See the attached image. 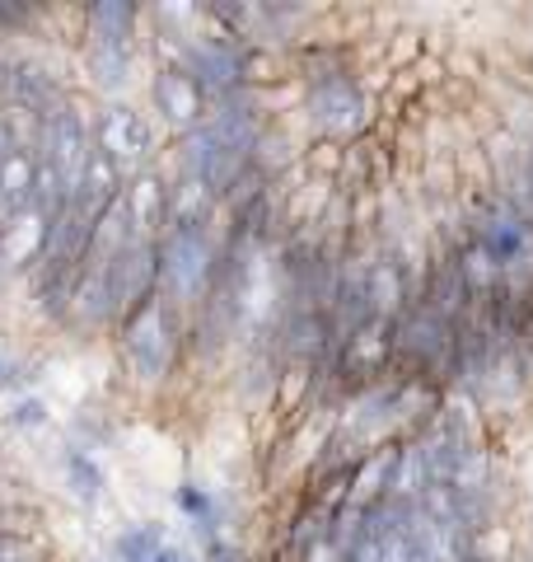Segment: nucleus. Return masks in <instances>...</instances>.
Instances as JSON below:
<instances>
[{
	"instance_id": "f257e3e1",
	"label": "nucleus",
	"mask_w": 533,
	"mask_h": 562,
	"mask_svg": "<svg viewBox=\"0 0 533 562\" xmlns=\"http://www.w3.org/2000/svg\"><path fill=\"white\" fill-rule=\"evenodd\" d=\"M220 254L211 239V225H169L159 239V295L178 305H197L216 286Z\"/></svg>"
},
{
	"instance_id": "f03ea898",
	"label": "nucleus",
	"mask_w": 533,
	"mask_h": 562,
	"mask_svg": "<svg viewBox=\"0 0 533 562\" xmlns=\"http://www.w3.org/2000/svg\"><path fill=\"white\" fill-rule=\"evenodd\" d=\"M94 150H99V136L89 132L84 109L76 99L57 103V109L38 122V155H43V165L57 169V179L66 183L70 198L80 192L84 169H89V160H94Z\"/></svg>"
},
{
	"instance_id": "7ed1b4c3",
	"label": "nucleus",
	"mask_w": 533,
	"mask_h": 562,
	"mask_svg": "<svg viewBox=\"0 0 533 562\" xmlns=\"http://www.w3.org/2000/svg\"><path fill=\"white\" fill-rule=\"evenodd\" d=\"M178 351V338H173V310L169 301L159 295V301H150L146 310H136L127 324H122V357H127V366L140 375V380H159L169 371Z\"/></svg>"
},
{
	"instance_id": "20e7f679",
	"label": "nucleus",
	"mask_w": 533,
	"mask_h": 562,
	"mask_svg": "<svg viewBox=\"0 0 533 562\" xmlns=\"http://www.w3.org/2000/svg\"><path fill=\"white\" fill-rule=\"evenodd\" d=\"M109 272H113V295H117V319L127 324L136 310L159 301V239H136Z\"/></svg>"
},
{
	"instance_id": "39448f33",
	"label": "nucleus",
	"mask_w": 533,
	"mask_h": 562,
	"mask_svg": "<svg viewBox=\"0 0 533 562\" xmlns=\"http://www.w3.org/2000/svg\"><path fill=\"white\" fill-rule=\"evenodd\" d=\"M150 127H146V117H140L132 103H103L99 109V150L109 155V160L117 169H136V165H146V155H150Z\"/></svg>"
},
{
	"instance_id": "423d86ee",
	"label": "nucleus",
	"mask_w": 533,
	"mask_h": 562,
	"mask_svg": "<svg viewBox=\"0 0 533 562\" xmlns=\"http://www.w3.org/2000/svg\"><path fill=\"white\" fill-rule=\"evenodd\" d=\"M529 216L520 206H510V202H496L487 216H483V225H477V239H473V249L487 258V268L501 277L514 258H520L524 249H529Z\"/></svg>"
},
{
	"instance_id": "0eeeda50",
	"label": "nucleus",
	"mask_w": 533,
	"mask_h": 562,
	"mask_svg": "<svg viewBox=\"0 0 533 562\" xmlns=\"http://www.w3.org/2000/svg\"><path fill=\"white\" fill-rule=\"evenodd\" d=\"M150 99L169 122H178V127H188V132L197 127V122H206V85L192 76L183 61H169L155 70Z\"/></svg>"
},
{
	"instance_id": "6e6552de",
	"label": "nucleus",
	"mask_w": 533,
	"mask_h": 562,
	"mask_svg": "<svg viewBox=\"0 0 533 562\" xmlns=\"http://www.w3.org/2000/svg\"><path fill=\"white\" fill-rule=\"evenodd\" d=\"M183 66L197 76L206 90H216L220 99H235V90L248 76V57L229 38H197L183 47Z\"/></svg>"
},
{
	"instance_id": "1a4fd4ad",
	"label": "nucleus",
	"mask_w": 533,
	"mask_h": 562,
	"mask_svg": "<svg viewBox=\"0 0 533 562\" xmlns=\"http://www.w3.org/2000/svg\"><path fill=\"white\" fill-rule=\"evenodd\" d=\"M127 202V216H132V231L136 239H165L169 225H173V188L159 179V173H136L122 192Z\"/></svg>"
},
{
	"instance_id": "9d476101",
	"label": "nucleus",
	"mask_w": 533,
	"mask_h": 562,
	"mask_svg": "<svg viewBox=\"0 0 533 562\" xmlns=\"http://www.w3.org/2000/svg\"><path fill=\"white\" fill-rule=\"evenodd\" d=\"M0 85H5V99L14 103L20 113H29V117H47L57 103H66V90L57 85V76L43 66V61H10L5 66V76H0Z\"/></svg>"
},
{
	"instance_id": "9b49d317",
	"label": "nucleus",
	"mask_w": 533,
	"mask_h": 562,
	"mask_svg": "<svg viewBox=\"0 0 533 562\" xmlns=\"http://www.w3.org/2000/svg\"><path fill=\"white\" fill-rule=\"evenodd\" d=\"M309 109L324 127L351 132L365 113V99H361V90H355V80L347 76V70H324V76H314V85H309Z\"/></svg>"
},
{
	"instance_id": "f8f14e48",
	"label": "nucleus",
	"mask_w": 533,
	"mask_h": 562,
	"mask_svg": "<svg viewBox=\"0 0 533 562\" xmlns=\"http://www.w3.org/2000/svg\"><path fill=\"white\" fill-rule=\"evenodd\" d=\"M52 221L57 216H47V211L33 202L29 211H20L14 221L0 225V262L5 268H38V258L47 249V235H52Z\"/></svg>"
},
{
	"instance_id": "ddd939ff",
	"label": "nucleus",
	"mask_w": 533,
	"mask_h": 562,
	"mask_svg": "<svg viewBox=\"0 0 533 562\" xmlns=\"http://www.w3.org/2000/svg\"><path fill=\"white\" fill-rule=\"evenodd\" d=\"M38 169H43V160L33 155V146L14 150L10 160L0 165V225L33 206V198H38Z\"/></svg>"
},
{
	"instance_id": "4468645a",
	"label": "nucleus",
	"mask_w": 533,
	"mask_h": 562,
	"mask_svg": "<svg viewBox=\"0 0 533 562\" xmlns=\"http://www.w3.org/2000/svg\"><path fill=\"white\" fill-rule=\"evenodd\" d=\"M132 29H136V5H127V0H99V5L89 10V38H94L89 47L127 52Z\"/></svg>"
},
{
	"instance_id": "2eb2a0df",
	"label": "nucleus",
	"mask_w": 533,
	"mask_h": 562,
	"mask_svg": "<svg viewBox=\"0 0 533 562\" xmlns=\"http://www.w3.org/2000/svg\"><path fill=\"white\" fill-rule=\"evenodd\" d=\"M61 469H66V483H70V492H76L80 502H99V492H103V469L94 464V454L80 450V446H66Z\"/></svg>"
},
{
	"instance_id": "dca6fc26",
	"label": "nucleus",
	"mask_w": 533,
	"mask_h": 562,
	"mask_svg": "<svg viewBox=\"0 0 533 562\" xmlns=\"http://www.w3.org/2000/svg\"><path fill=\"white\" fill-rule=\"evenodd\" d=\"M159 549H165V525L159 520L132 525V530L117 535V562H155Z\"/></svg>"
},
{
	"instance_id": "f3484780",
	"label": "nucleus",
	"mask_w": 533,
	"mask_h": 562,
	"mask_svg": "<svg viewBox=\"0 0 533 562\" xmlns=\"http://www.w3.org/2000/svg\"><path fill=\"white\" fill-rule=\"evenodd\" d=\"M173 506H178V512H183V516L202 520V535H206V539L216 535V530H211V516H216V512H211V497H206V492H202L197 483H183V487H173Z\"/></svg>"
},
{
	"instance_id": "a211bd4d",
	"label": "nucleus",
	"mask_w": 533,
	"mask_h": 562,
	"mask_svg": "<svg viewBox=\"0 0 533 562\" xmlns=\"http://www.w3.org/2000/svg\"><path fill=\"white\" fill-rule=\"evenodd\" d=\"M10 427H20V431H38L47 427V403L38 394H24V398H14L10 403V413H5Z\"/></svg>"
},
{
	"instance_id": "6ab92c4d",
	"label": "nucleus",
	"mask_w": 533,
	"mask_h": 562,
	"mask_svg": "<svg viewBox=\"0 0 533 562\" xmlns=\"http://www.w3.org/2000/svg\"><path fill=\"white\" fill-rule=\"evenodd\" d=\"M89 66L103 85H122L127 80V52H109V47H89Z\"/></svg>"
},
{
	"instance_id": "aec40b11",
	"label": "nucleus",
	"mask_w": 533,
	"mask_h": 562,
	"mask_svg": "<svg viewBox=\"0 0 533 562\" xmlns=\"http://www.w3.org/2000/svg\"><path fill=\"white\" fill-rule=\"evenodd\" d=\"M0 562H38L33 558V543L24 539V535H0Z\"/></svg>"
},
{
	"instance_id": "412c9836",
	"label": "nucleus",
	"mask_w": 533,
	"mask_h": 562,
	"mask_svg": "<svg viewBox=\"0 0 533 562\" xmlns=\"http://www.w3.org/2000/svg\"><path fill=\"white\" fill-rule=\"evenodd\" d=\"M29 380V366L20 357H10V351H0V394L10 390V384H24Z\"/></svg>"
},
{
	"instance_id": "4be33fe9",
	"label": "nucleus",
	"mask_w": 533,
	"mask_h": 562,
	"mask_svg": "<svg viewBox=\"0 0 533 562\" xmlns=\"http://www.w3.org/2000/svg\"><path fill=\"white\" fill-rule=\"evenodd\" d=\"M206 562H248V558H243L239 543H229V539H220V535H211V539H206Z\"/></svg>"
},
{
	"instance_id": "5701e85b",
	"label": "nucleus",
	"mask_w": 533,
	"mask_h": 562,
	"mask_svg": "<svg viewBox=\"0 0 533 562\" xmlns=\"http://www.w3.org/2000/svg\"><path fill=\"white\" fill-rule=\"evenodd\" d=\"M299 562H342V553H337L332 539H314L309 549H299Z\"/></svg>"
},
{
	"instance_id": "b1692460",
	"label": "nucleus",
	"mask_w": 533,
	"mask_h": 562,
	"mask_svg": "<svg viewBox=\"0 0 533 562\" xmlns=\"http://www.w3.org/2000/svg\"><path fill=\"white\" fill-rule=\"evenodd\" d=\"M155 562H188V553L183 549H173V543H165V549H159V558Z\"/></svg>"
},
{
	"instance_id": "393cba45",
	"label": "nucleus",
	"mask_w": 533,
	"mask_h": 562,
	"mask_svg": "<svg viewBox=\"0 0 533 562\" xmlns=\"http://www.w3.org/2000/svg\"><path fill=\"white\" fill-rule=\"evenodd\" d=\"M188 562H197V558H188Z\"/></svg>"
},
{
	"instance_id": "a878e982",
	"label": "nucleus",
	"mask_w": 533,
	"mask_h": 562,
	"mask_svg": "<svg viewBox=\"0 0 533 562\" xmlns=\"http://www.w3.org/2000/svg\"><path fill=\"white\" fill-rule=\"evenodd\" d=\"M0 535H5V530H0Z\"/></svg>"
}]
</instances>
